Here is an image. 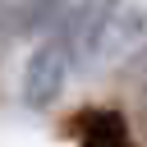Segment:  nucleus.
Segmentation results:
<instances>
[{
  "mask_svg": "<svg viewBox=\"0 0 147 147\" xmlns=\"http://www.w3.org/2000/svg\"><path fill=\"white\" fill-rule=\"evenodd\" d=\"M69 129L78 133V147H133L129 119L115 106H87V110L74 115Z\"/></svg>",
  "mask_w": 147,
  "mask_h": 147,
  "instance_id": "3",
  "label": "nucleus"
},
{
  "mask_svg": "<svg viewBox=\"0 0 147 147\" xmlns=\"http://www.w3.org/2000/svg\"><path fill=\"white\" fill-rule=\"evenodd\" d=\"M129 78H138V83H147V51H142V55H138V60L129 64Z\"/></svg>",
  "mask_w": 147,
  "mask_h": 147,
  "instance_id": "5",
  "label": "nucleus"
},
{
  "mask_svg": "<svg viewBox=\"0 0 147 147\" xmlns=\"http://www.w3.org/2000/svg\"><path fill=\"white\" fill-rule=\"evenodd\" d=\"M69 74H74V60H69L64 41H60V37L41 41V46L28 55V69H23V101H28L32 110L55 106L60 92H64V83H69Z\"/></svg>",
  "mask_w": 147,
  "mask_h": 147,
  "instance_id": "2",
  "label": "nucleus"
},
{
  "mask_svg": "<svg viewBox=\"0 0 147 147\" xmlns=\"http://www.w3.org/2000/svg\"><path fill=\"white\" fill-rule=\"evenodd\" d=\"M60 41L74 64H92L119 55L133 41H147V14L124 0H78L60 23Z\"/></svg>",
  "mask_w": 147,
  "mask_h": 147,
  "instance_id": "1",
  "label": "nucleus"
},
{
  "mask_svg": "<svg viewBox=\"0 0 147 147\" xmlns=\"http://www.w3.org/2000/svg\"><path fill=\"white\" fill-rule=\"evenodd\" d=\"M51 14H60V0H28V5H23V14H18V28H23V32L46 28V23H51Z\"/></svg>",
  "mask_w": 147,
  "mask_h": 147,
  "instance_id": "4",
  "label": "nucleus"
}]
</instances>
